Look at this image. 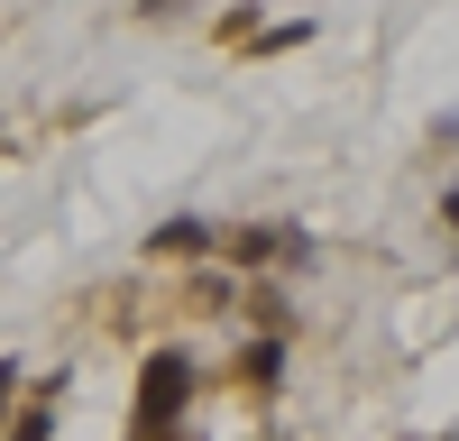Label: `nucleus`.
<instances>
[{
	"mask_svg": "<svg viewBox=\"0 0 459 441\" xmlns=\"http://www.w3.org/2000/svg\"><path fill=\"white\" fill-rule=\"evenodd\" d=\"M184 395H194V368H184L175 350L147 359V386H138V441H166L175 414H184Z\"/></svg>",
	"mask_w": 459,
	"mask_h": 441,
	"instance_id": "f257e3e1",
	"label": "nucleus"
},
{
	"mask_svg": "<svg viewBox=\"0 0 459 441\" xmlns=\"http://www.w3.org/2000/svg\"><path fill=\"white\" fill-rule=\"evenodd\" d=\"M10 395H19V377H10V368H0V404H10Z\"/></svg>",
	"mask_w": 459,
	"mask_h": 441,
	"instance_id": "f03ea898",
	"label": "nucleus"
}]
</instances>
